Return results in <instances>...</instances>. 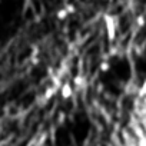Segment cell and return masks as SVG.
Returning <instances> with one entry per match:
<instances>
[{
    "instance_id": "cell-1",
    "label": "cell",
    "mask_w": 146,
    "mask_h": 146,
    "mask_svg": "<svg viewBox=\"0 0 146 146\" xmlns=\"http://www.w3.org/2000/svg\"><path fill=\"white\" fill-rule=\"evenodd\" d=\"M105 26H106V30H108V37L109 40H113L115 36H116V22L112 16H106L105 17Z\"/></svg>"
},
{
    "instance_id": "cell-7",
    "label": "cell",
    "mask_w": 146,
    "mask_h": 146,
    "mask_svg": "<svg viewBox=\"0 0 146 146\" xmlns=\"http://www.w3.org/2000/svg\"><path fill=\"white\" fill-rule=\"evenodd\" d=\"M0 3H2V2H0Z\"/></svg>"
},
{
    "instance_id": "cell-5",
    "label": "cell",
    "mask_w": 146,
    "mask_h": 146,
    "mask_svg": "<svg viewBox=\"0 0 146 146\" xmlns=\"http://www.w3.org/2000/svg\"><path fill=\"white\" fill-rule=\"evenodd\" d=\"M100 72H108L109 69H110V64L108 63V62H103V63H100Z\"/></svg>"
},
{
    "instance_id": "cell-3",
    "label": "cell",
    "mask_w": 146,
    "mask_h": 146,
    "mask_svg": "<svg viewBox=\"0 0 146 146\" xmlns=\"http://www.w3.org/2000/svg\"><path fill=\"white\" fill-rule=\"evenodd\" d=\"M85 83H86V80H85V76L83 75H76L75 78H73V85H75L76 88H83L85 86Z\"/></svg>"
},
{
    "instance_id": "cell-6",
    "label": "cell",
    "mask_w": 146,
    "mask_h": 146,
    "mask_svg": "<svg viewBox=\"0 0 146 146\" xmlns=\"http://www.w3.org/2000/svg\"><path fill=\"white\" fill-rule=\"evenodd\" d=\"M64 9L67 10V13H69V15H72V13H75V10H76L75 5H66V7H64Z\"/></svg>"
},
{
    "instance_id": "cell-4",
    "label": "cell",
    "mask_w": 146,
    "mask_h": 146,
    "mask_svg": "<svg viewBox=\"0 0 146 146\" xmlns=\"http://www.w3.org/2000/svg\"><path fill=\"white\" fill-rule=\"evenodd\" d=\"M67 16H69V13H67V10L63 7V9H59L57 12H56V19L57 20H64V19H67Z\"/></svg>"
},
{
    "instance_id": "cell-2",
    "label": "cell",
    "mask_w": 146,
    "mask_h": 146,
    "mask_svg": "<svg viewBox=\"0 0 146 146\" xmlns=\"http://www.w3.org/2000/svg\"><path fill=\"white\" fill-rule=\"evenodd\" d=\"M59 92H60L62 99H70L73 96V85L69 83V82H64V83L60 85Z\"/></svg>"
}]
</instances>
